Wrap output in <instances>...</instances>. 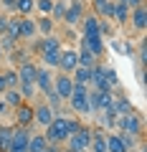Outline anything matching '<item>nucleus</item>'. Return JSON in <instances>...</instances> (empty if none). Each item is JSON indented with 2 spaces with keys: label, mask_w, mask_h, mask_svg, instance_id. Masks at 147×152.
<instances>
[{
  "label": "nucleus",
  "mask_w": 147,
  "mask_h": 152,
  "mask_svg": "<svg viewBox=\"0 0 147 152\" xmlns=\"http://www.w3.org/2000/svg\"><path fill=\"white\" fill-rule=\"evenodd\" d=\"M61 38L59 36H46L43 38V46H41V61H43L46 69L56 71V66H59V53H61Z\"/></svg>",
  "instance_id": "obj_1"
},
{
  "label": "nucleus",
  "mask_w": 147,
  "mask_h": 152,
  "mask_svg": "<svg viewBox=\"0 0 147 152\" xmlns=\"http://www.w3.org/2000/svg\"><path fill=\"white\" fill-rule=\"evenodd\" d=\"M114 132H122V134H132V137H140L145 134V122H142V114L140 112H132V114H122L117 119Z\"/></svg>",
  "instance_id": "obj_2"
},
{
  "label": "nucleus",
  "mask_w": 147,
  "mask_h": 152,
  "mask_svg": "<svg viewBox=\"0 0 147 152\" xmlns=\"http://www.w3.org/2000/svg\"><path fill=\"white\" fill-rule=\"evenodd\" d=\"M46 140H48V145H66V140H69V129H66V117H61V114H56L53 122H51L48 127H46Z\"/></svg>",
  "instance_id": "obj_3"
},
{
  "label": "nucleus",
  "mask_w": 147,
  "mask_h": 152,
  "mask_svg": "<svg viewBox=\"0 0 147 152\" xmlns=\"http://www.w3.org/2000/svg\"><path fill=\"white\" fill-rule=\"evenodd\" d=\"M91 127L89 124H81L74 134H69V140H66V147H71V150L76 152H89V142H91Z\"/></svg>",
  "instance_id": "obj_4"
},
{
  "label": "nucleus",
  "mask_w": 147,
  "mask_h": 152,
  "mask_svg": "<svg viewBox=\"0 0 147 152\" xmlns=\"http://www.w3.org/2000/svg\"><path fill=\"white\" fill-rule=\"evenodd\" d=\"M89 109H91V114H99L102 109L112 107V102H114V91H97V89H89Z\"/></svg>",
  "instance_id": "obj_5"
},
{
  "label": "nucleus",
  "mask_w": 147,
  "mask_h": 152,
  "mask_svg": "<svg viewBox=\"0 0 147 152\" xmlns=\"http://www.w3.org/2000/svg\"><path fill=\"white\" fill-rule=\"evenodd\" d=\"M86 15V3L84 0H66V15H64V23L66 26H79V20Z\"/></svg>",
  "instance_id": "obj_6"
},
{
  "label": "nucleus",
  "mask_w": 147,
  "mask_h": 152,
  "mask_svg": "<svg viewBox=\"0 0 147 152\" xmlns=\"http://www.w3.org/2000/svg\"><path fill=\"white\" fill-rule=\"evenodd\" d=\"M28 140H31V129L28 127H13V137L5 152H28Z\"/></svg>",
  "instance_id": "obj_7"
},
{
  "label": "nucleus",
  "mask_w": 147,
  "mask_h": 152,
  "mask_svg": "<svg viewBox=\"0 0 147 152\" xmlns=\"http://www.w3.org/2000/svg\"><path fill=\"white\" fill-rule=\"evenodd\" d=\"M79 66V51L76 48H61L59 53V66H56V71H61V74H69Z\"/></svg>",
  "instance_id": "obj_8"
},
{
  "label": "nucleus",
  "mask_w": 147,
  "mask_h": 152,
  "mask_svg": "<svg viewBox=\"0 0 147 152\" xmlns=\"http://www.w3.org/2000/svg\"><path fill=\"white\" fill-rule=\"evenodd\" d=\"M53 117H56V112L46 102L33 104V124H36V127H43V129H46V127L53 122Z\"/></svg>",
  "instance_id": "obj_9"
},
{
  "label": "nucleus",
  "mask_w": 147,
  "mask_h": 152,
  "mask_svg": "<svg viewBox=\"0 0 147 152\" xmlns=\"http://www.w3.org/2000/svg\"><path fill=\"white\" fill-rule=\"evenodd\" d=\"M53 91L59 94L61 99H69L71 91H74V81H71L69 74H61V71H53Z\"/></svg>",
  "instance_id": "obj_10"
},
{
  "label": "nucleus",
  "mask_w": 147,
  "mask_h": 152,
  "mask_svg": "<svg viewBox=\"0 0 147 152\" xmlns=\"http://www.w3.org/2000/svg\"><path fill=\"white\" fill-rule=\"evenodd\" d=\"M13 114H15V127H28V129L33 127V104L31 102H23L20 107H15Z\"/></svg>",
  "instance_id": "obj_11"
},
{
  "label": "nucleus",
  "mask_w": 147,
  "mask_h": 152,
  "mask_svg": "<svg viewBox=\"0 0 147 152\" xmlns=\"http://www.w3.org/2000/svg\"><path fill=\"white\" fill-rule=\"evenodd\" d=\"M145 23H147V10H145V5L132 8V10H129V20H127V26H132V31L142 36V33H145Z\"/></svg>",
  "instance_id": "obj_12"
},
{
  "label": "nucleus",
  "mask_w": 147,
  "mask_h": 152,
  "mask_svg": "<svg viewBox=\"0 0 147 152\" xmlns=\"http://www.w3.org/2000/svg\"><path fill=\"white\" fill-rule=\"evenodd\" d=\"M36 89L38 94H48L53 89V71L46 69V66H38V74H36Z\"/></svg>",
  "instance_id": "obj_13"
},
{
  "label": "nucleus",
  "mask_w": 147,
  "mask_h": 152,
  "mask_svg": "<svg viewBox=\"0 0 147 152\" xmlns=\"http://www.w3.org/2000/svg\"><path fill=\"white\" fill-rule=\"evenodd\" d=\"M81 46L94 56V58H102L104 51H107V46H104V38H99V36H81Z\"/></svg>",
  "instance_id": "obj_14"
},
{
  "label": "nucleus",
  "mask_w": 147,
  "mask_h": 152,
  "mask_svg": "<svg viewBox=\"0 0 147 152\" xmlns=\"http://www.w3.org/2000/svg\"><path fill=\"white\" fill-rule=\"evenodd\" d=\"M38 38V28H36V18L33 15H23L20 18V41L31 43Z\"/></svg>",
  "instance_id": "obj_15"
},
{
  "label": "nucleus",
  "mask_w": 147,
  "mask_h": 152,
  "mask_svg": "<svg viewBox=\"0 0 147 152\" xmlns=\"http://www.w3.org/2000/svg\"><path fill=\"white\" fill-rule=\"evenodd\" d=\"M18 81H36V74H38V64L33 58H28V61H23L20 66H18Z\"/></svg>",
  "instance_id": "obj_16"
},
{
  "label": "nucleus",
  "mask_w": 147,
  "mask_h": 152,
  "mask_svg": "<svg viewBox=\"0 0 147 152\" xmlns=\"http://www.w3.org/2000/svg\"><path fill=\"white\" fill-rule=\"evenodd\" d=\"M79 26H81V36H99V18L94 15V13H86V15L79 20Z\"/></svg>",
  "instance_id": "obj_17"
},
{
  "label": "nucleus",
  "mask_w": 147,
  "mask_h": 152,
  "mask_svg": "<svg viewBox=\"0 0 147 152\" xmlns=\"http://www.w3.org/2000/svg\"><path fill=\"white\" fill-rule=\"evenodd\" d=\"M91 13L97 18H109L112 20V8H114V0H91Z\"/></svg>",
  "instance_id": "obj_18"
},
{
  "label": "nucleus",
  "mask_w": 147,
  "mask_h": 152,
  "mask_svg": "<svg viewBox=\"0 0 147 152\" xmlns=\"http://www.w3.org/2000/svg\"><path fill=\"white\" fill-rule=\"evenodd\" d=\"M127 20H129V8H127L124 3H117V0H114V8H112V23H117V26H127Z\"/></svg>",
  "instance_id": "obj_19"
},
{
  "label": "nucleus",
  "mask_w": 147,
  "mask_h": 152,
  "mask_svg": "<svg viewBox=\"0 0 147 152\" xmlns=\"http://www.w3.org/2000/svg\"><path fill=\"white\" fill-rule=\"evenodd\" d=\"M48 147V140H46L43 132H31V140H28V152H43Z\"/></svg>",
  "instance_id": "obj_20"
},
{
  "label": "nucleus",
  "mask_w": 147,
  "mask_h": 152,
  "mask_svg": "<svg viewBox=\"0 0 147 152\" xmlns=\"http://www.w3.org/2000/svg\"><path fill=\"white\" fill-rule=\"evenodd\" d=\"M107 152H127L119 132H107Z\"/></svg>",
  "instance_id": "obj_21"
},
{
  "label": "nucleus",
  "mask_w": 147,
  "mask_h": 152,
  "mask_svg": "<svg viewBox=\"0 0 147 152\" xmlns=\"http://www.w3.org/2000/svg\"><path fill=\"white\" fill-rule=\"evenodd\" d=\"M36 28H38V36H41V38H46V36H53L56 23L51 20L48 15H38V18H36Z\"/></svg>",
  "instance_id": "obj_22"
},
{
  "label": "nucleus",
  "mask_w": 147,
  "mask_h": 152,
  "mask_svg": "<svg viewBox=\"0 0 147 152\" xmlns=\"http://www.w3.org/2000/svg\"><path fill=\"white\" fill-rule=\"evenodd\" d=\"M89 152H107V132H91Z\"/></svg>",
  "instance_id": "obj_23"
},
{
  "label": "nucleus",
  "mask_w": 147,
  "mask_h": 152,
  "mask_svg": "<svg viewBox=\"0 0 147 152\" xmlns=\"http://www.w3.org/2000/svg\"><path fill=\"white\" fill-rule=\"evenodd\" d=\"M71 81L74 84H91V69H84V66H76L71 71Z\"/></svg>",
  "instance_id": "obj_24"
},
{
  "label": "nucleus",
  "mask_w": 147,
  "mask_h": 152,
  "mask_svg": "<svg viewBox=\"0 0 147 152\" xmlns=\"http://www.w3.org/2000/svg\"><path fill=\"white\" fill-rule=\"evenodd\" d=\"M18 91H20L23 102H33L36 94H38V89H36V81H20L18 84Z\"/></svg>",
  "instance_id": "obj_25"
},
{
  "label": "nucleus",
  "mask_w": 147,
  "mask_h": 152,
  "mask_svg": "<svg viewBox=\"0 0 147 152\" xmlns=\"http://www.w3.org/2000/svg\"><path fill=\"white\" fill-rule=\"evenodd\" d=\"M112 107H114V112L119 114V117H122V114H132V112H135V107H132V102L127 96H114Z\"/></svg>",
  "instance_id": "obj_26"
},
{
  "label": "nucleus",
  "mask_w": 147,
  "mask_h": 152,
  "mask_svg": "<svg viewBox=\"0 0 147 152\" xmlns=\"http://www.w3.org/2000/svg\"><path fill=\"white\" fill-rule=\"evenodd\" d=\"M8 38L13 41H20V15H10L8 18V31H5Z\"/></svg>",
  "instance_id": "obj_27"
},
{
  "label": "nucleus",
  "mask_w": 147,
  "mask_h": 152,
  "mask_svg": "<svg viewBox=\"0 0 147 152\" xmlns=\"http://www.w3.org/2000/svg\"><path fill=\"white\" fill-rule=\"evenodd\" d=\"M3 102H5L10 109H15V107H20V104H23V96H20L18 89H5V91H3Z\"/></svg>",
  "instance_id": "obj_28"
},
{
  "label": "nucleus",
  "mask_w": 147,
  "mask_h": 152,
  "mask_svg": "<svg viewBox=\"0 0 147 152\" xmlns=\"http://www.w3.org/2000/svg\"><path fill=\"white\" fill-rule=\"evenodd\" d=\"M36 13V0H18L15 3V15H33Z\"/></svg>",
  "instance_id": "obj_29"
},
{
  "label": "nucleus",
  "mask_w": 147,
  "mask_h": 152,
  "mask_svg": "<svg viewBox=\"0 0 147 152\" xmlns=\"http://www.w3.org/2000/svg\"><path fill=\"white\" fill-rule=\"evenodd\" d=\"M64 15H66V0H53V10L48 18L53 23H64Z\"/></svg>",
  "instance_id": "obj_30"
},
{
  "label": "nucleus",
  "mask_w": 147,
  "mask_h": 152,
  "mask_svg": "<svg viewBox=\"0 0 147 152\" xmlns=\"http://www.w3.org/2000/svg\"><path fill=\"white\" fill-rule=\"evenodd\" d=\"M97 61H99V58H94V56L89 53V51L84 48L81 43H79V66H84V69H91V66L97 64Z\"/></svg>",
  "instance_id": "obj_31"
},
{
  "label": "nucleus",
  "mask_w": 147,
  "mask_h": 152,
  "mask_svg": "<svg viewBox=\"0 0 147 152\" xmlns=\"http://www.w3.org/2000/svg\"><path fill=\"white\" fill-rule=\"evenodd\" d=\"M3 81H5V89H18V71L15 69H5L3 71Z\"/></svg>",
  "instance_id": "obj_32"
},
{
  "label": "nucleus",
  "mask_w": 147,
  "mask_h": 152,
  "mask_svg": "<svg viewBox=\"0 0 147 152\" xmlns=\"http://www.w3.org/2000/svg\"><path fill=\"white\" fill-rule=\"evenodd\" d=\"M99 36L102 38H112L114 36V26H112L109 18H99Z\"/></svg>",
  "instance_id": "obj_33"
},
{
  "label": "nucleus",
  "mask_w": 147,
  "mask_h": 152,
  "mask_svg": "<svg viewBox=\"0 0 147 152\" xmlns=\"http://www.w3.org/2000/svg\"><path fill=\"white\" fill-rule=\"evenodd\" d=\"M13 137V127H0V152H5Z\"/></svg>",
  "instance_id": "obj_34"
},
{
  "label": "nucleus",
  "mask_w": 147,
  "mask_h": 152,
  "mask_svg": "<svg viewBox=\"0 0 147 152\" xmlns=\"http://www.w3.org/2000/svg\"><path fill=\"white\" fill-rule=\"evenodd\" d=\"M51 10H53V0H36V13L51 15Z\"/></svg>",
  "instance_id": "obj_35"
},
{
  "label": "nucleus",
  "mask_w": 147,
  "mask_h": 152,
  "mask_svg": "<svg viewBox=\"0 0 147 152\" xmlns=\"http://www.w3.org/2000/svg\"><path fill=\"white\" fill-rule=\"evenodd\" d=\"M104 76H107V81L112 84V89H117V86H119V79H117V71L112 69V66H107V71H104Z\"/></svg>",
  "instance_id": "obj_36"
},
{
  "label": "nucleus",
  "mask_w": 147,
  "mask_h": 152,
  "mask_svg": "<svg viewBox=\"0 0 147 152\" xmlns=\"http://www.w3.org/2000/svg\"><path fill=\"white\" fill-rule=\"evenodd\" d=\"M81 124H84V122L76 119V117H66V129H69V134H74V132H76Z\"/></svg>",
  "instance_id": "obj_37"
},
{
  "label": "nucleus",
  "mask_w": 147,
  "mask_h": 152,
  "mask_svg": "<svg viewBox=\"0 0 147 152\" xmlns=\"http://www.w3.org/2000/svg\"><path fill=\"white\" fill-rule=\"evenodd\" d=\"M15 3L18 0H0V10L3 13H15Z\"/></svg>",
  "instance_id": "obj_38"
},
{
  "label": "nucleus",
  "mask_w": 147,
  "mask_h": 152,
  "mask_svg": "<svg viewBox=\"0 0 147 152\" xmlns=\"http://www.w3.org/2000/svg\"><path fill=\"white\" fill-rule=\"evenodd\" d=\"M8 18H10L8 13L0 10V36H5V31H8Z\"/></svg>",
  "instance_id": "obj_39"
},
{
  "label": "nucleus",
  "mask_w": 147,
  "mask_h": 152,
  "mask_svg": "<svg viewBox=\"0 0 147 152\" xmlns=\"http://www.w3.org/2000/svg\"><path fill=\"white\" fill-rule=\"evenodd\" d=\"M8 112H13V109H10V107H8V104H5V102H0V114H8Z\"/></svg>",
  "instance_id": "obj_40"
},
{
  "label": "nucleus",
  "mask_w": 147,
  "mask_h": 152,
  "mask_svg": "<svg viewBox=\"0 0 147 152\" xmlns=\"http://www.w3.org/2000/svg\"><path fill=\"white\" fill-rule=\"evenodd\" d=\"M3 91H5V81H3V71H0V96H3Z\"/></svg>",
  "instance_id": "obj_41"
},
{
  "label": "nucleus",
  "mask_w": 147,
  "mask_h": 152,
  "mask_svg": "<svg viewBox=\"0 0 147 152\" xmlns=\"http://www.w3.org/2000/svg\"><path fill=\"white\" fill-rule=\"evenodd\" d=\"M43 152H59V145H48V147H46Z\"/></svg>",
  "instance_id": "obj_42"
},
{
  "label": "nucleus",
  "mask_w": 147,
  "mask_h": 152,
  "mask_svg": "<svg viewBox=\"0 0 147 152\" xmlns=\"http://www.w3.org/2000/svg\"><path fill=\"white\" fill-rule=\"evenodd\" d=\"M59 152H76V150H71V147H59Z\"/></svg>",
  "instance_id": "obj_43"
},
{
  "label": "nucleus",
  "mask_w": 147,
  "mask_h": 152,
  "mask_svg": "<svg viewBox=\"0 0 147 152\" xmlns=\"http://www.w3.org/2000/svg\"><path fill=\"white\" fill-rule=\"evenodd\" d=\"M3 56H5V53H3V51H0V61H3Z\"/></svg>",
  "instance_id": "obj_44"
}]
</instances>
